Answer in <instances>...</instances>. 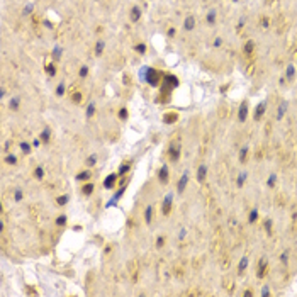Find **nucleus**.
Returning <instances> with one entry per match:
<instances>
[{"label":"nucleus","instance_id":"2eb2a0df","mask_svg":"<svg viewBox=\"0 0 297 297\" xmlns=\"http://www.w3.org/2000/svg\"><path fill=\"white\" fill-rule=\"evenodd\" d=\"M22 149H24V151L27 153V151H29V146H27V144H22Z\"/></svg>","mask_w":297,"mask_h":297},{"label":"nucleus","instance_id":"39448f33","mask_svg":"<svg viewBox=\"0 0 297 297\" xmlns=\"http://www.w3.org/2000/svg\"><path fill=\"white\" fill-rule=\"evenodd\" d=\"M160 178H163V182L167 180V168H165V167H163V170L160 172Z\"/></svg>","mask_w":297,"mask_h":297},{"label":"nucleus","instance_id":"f03ea898","mask_svg":"<svg viewBox=\"0 0 297 297\" xmlns=\"http://www.w3.org/2000/svg\"><path fill=\"white\" fill-rule=\"evenodd\" d=\"M114 182H115V175H110L109 180H105V187H112Z\"/></svg>","mask_w":297,"mask_h":297},{"label":"nucleus","instance_id":"0eeeda50","mask_svg":"<svg viewBox=\"0 0 297 297\" xmlns=\"http://www.w3.org/2000/svg\"><path fill=\"white\" fill-rule=\"evenodd\" d=\"M66 222V216H60V219H58V224H65Z\"/></svg>","mask_w":297,"mask_h":297},{"label":"nucleus","instance_id":"7ed1b4c3","mask_svg":"<svg viewBox=\"0 0 297 297\" xmlns=\"http://www.w3.org/2000/svg\"><path fill=\"white\" fill-rule=\"evenodd\" d=\"M187 178H188V177H187V175H183V178H182V182H180V185H178V190H180V192H182V190H183V187H185V183H187Z\"/></svg>","mask_w":297,"mask_h":297},{"label":"nucleus","instance_id":"f257e3e1","mask_svg":"<svg viewBox=\"0 0 297 297\" xmlns=\"http://www.w3.org/2000/svg\"><path fill=\"white\" fill-rule=\"evenodd\" d=\"M173 121H177V114L175 112H170V114L165 115V122H167V124H172Z\"/></svg>","mask_w":297,"mask_h":297},{"label":"nucleus","instance_id":"1a4fd4ad","mask_svg":"<svg viewBox=\"0 0 297 297\" xmlns=\"http://www.w3.org/2000/svg\"><path fill=\"white\" fill-rule=\"evenodd\" d=\"M94 163H95V156H94V158H88V161H87V165H88V167H92Z\"/></svg>","mask_w":297,"mask_h":297},{"label":"nucleus","instance_id":"9d476101","mask_svg":"<svg viewBox=\"0 0 297 297\" xmlns=\"http://www.w3.org/2000/svg\"><path fill=\"white\" fill-rule=\"evenodd\" d=\"M65 202H66V197H60V199H58V204H60V206H63Z\"/></svg>","mask_w":297,"mask_h":297},{"label":"nucleus","instance_id":"4468645a","mask_svg":"<svg viewBox=\"0 0 297 297\" xmlns=\"http://www.w3.org/2000/svg\"><path fill=\"white\" fill-rule=\"evenodd\" d=\"M36 175L41 178V175H42V170H41V168H37V170H36Z\"/></svg>","mask_w":297,"mask_h":297},{"label":"nucleus","instance_id":"423d86ee","mask_svg":"<svg viewBox=\"0 0 297 297\" xmlns=\"http://www.w3.org/2000/svg\"><path fill=\"white\" fill-rule=\"evenodd\" d=\"M168 209H170V199H167V202H165V207H163V214H168Z\"/></svg>","mask_w":297,"mask_h":297},{"label":"nucleus","instance_id":"f8f14e48","mask_svg":"<svg viewBox=\"0 0 297 297\" xmlns=\"http://www.w3.org/2000/svg\"><path fill=\"white\" fill-rule=\"evenodd\" d=\"M245 115H246V109L243 107V109H241V112H240V117H241V119H245Z\"/></svg>","mask_w":297,"mask_h":297},{"label":"nucleus","instance_id":"9b49d317","mask_svg":"<svg viewBox=\"0 0 297 297\" xmlns=\"http://www.w3.org/2000/svg\"><path fill=\"white\" fill-rule=\"evenodd\" d=\"M88 177H90V175H88V173H82V175H78V178H82V180H87Z\"/></svg>","mask_w":297,"mask_h":297},{"label":"nucleus","instance_id":"20e7f679","mask_svg":"<svg viewBox=\"0 0 297 297\" xmlns=\"http://www.w3.org/2000/svg\"><path fill=\"white\" fill-rule=\"evenodd\" d=\"M92 190H94V185H85L83 187V194H90Z\"/></svg>","mask_w":297,"mask_h":297},{"label":"nucleus","instance_id":"6e6552de","mask_svg":"<svg viewBox=\"0 0 297 297\" xmlns=\"http://www.w3.org/2000/svg\"><path fill=\"white\" fill-rule=\"evenodd\" d=\"M204 175H206V168H200V170H199V178L202 180V178H204Z\"/></svg>","mask_w":297,"mask_h":297},{"label":"nucleus","instance_id":"ddd939ff","mask_svg":"<svg viewBox=\"0 0 297 297\" xmlns=\"http://www.w3.org/2000/svg\"><path fill=\"white\" fill-rule=\"evenodd\" d=\"M192 24H194V21H192V19H188V21H187V29H190Z\"/></svg>","mask_w":297,"mask_h":297}]
</instances>
